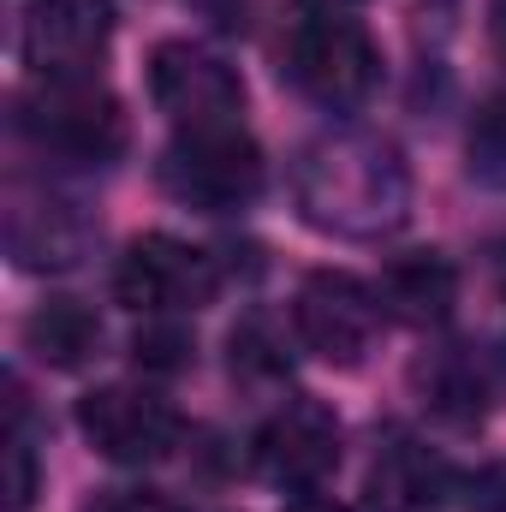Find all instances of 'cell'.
<instances>
[{"label": "cell", "instance_id": "cell-7", "mask_svg": "<svg viewBox=\"0 0 506 512\" xmlns=\"http://www.w3.org/2000/svg\"><path fill=\"white\" fill-rule=\"evenodd\" d=\"M78 429H84V441H90L102 459H114V465H161V459H173V447L185 441L179 411H173L161 393L126 387V382L84 393V399H78Z\"/></svg>", "mask_w": 506, "mask_h": 512}, {"label": "cell", "instance_id": "cell-18", "mask_svg": "<svg viewBox=\"0 0 506 512\" xmlns=\"http://www.w3.org/2000/svg\"><path fill=\"white\" fill-rule=\"evenodd\" d=\"M131 352H137V364H143V370L173 376V370H185V364H191V334H185V328H173V322H149V328L131 340Z\"/></svg>", "mask_w": 506, "mask_h": 512}, {"label": "cell", "instance_id": "cell-20", "mask_svg": "<svg viewBox=\"0 0 506 512\" xmlns=\"http://www.w3.org/2000/svg\"><path fill=\"white\" fill-rule=\"evenodd\" d=\"M197 6H203L215 24H227V30H239V24H245V0H197Z\"/></svg>", "mask_w": 506, "mask_h": 512}, {"label": "cell", "instance_id": "cell-10", "mask_svg": "<svg viewBox=\"0 0 506 512\" xmlns=\"http://www.w3.org/2000/svg\"><path fill=\"white\" fill-rule=\"evenodd\" d=\"M256 465H262L268 483H280L292 495H316L334 477V465H340V423H334V411L316 405V399H286L256 435Z\"/></svg>", "mask_w": 506, "mask_h": 512}, {"label": "cell", "instance_id": "cell-14", "mask_svg": "<svg viewBox=\"0 0 506 512\" xmlns=\"http://www.w3.org/2000/svg\"><path fill=\"white\" fill-rule=\"evenodd\" d=\"M376 298L381 310L405 328H441L459 304V274L441 251H411V256H393L376 280Z\"/></svg>", "mask_w": 506, "mask_h": 512}, {"label": "cell", "instance_id": "cell-2", "mask_svg": "<svg viewBox=\"0 0 506 512\" xmlns=\"http://www.w3.org/2000/svg\"><path fill=\"white\" fill-rule=\"evenodd\" d=\"M12 126L24 143L66 167H108L126 149V108L96 78H36L12 96Z\"/></svg>", "mask_w": 506, "mask_h": 512}, {"label": "cell", "instance_id": "cell-1", "mask_svg": "<svg viewBox=\"0 0 506 512\" xmlns=\"http://www.w3.org/2000/svg\"><path fill=\"white\" fill-rule=\"evenodd\" d=\"M292 203L328 239H352V245L387 239L411 215L405 155L376 131H358V126L322 131L292 161Z\"/></svg>", "mask_w": 506, "mask_h": 512}, {"label": "cell", "instance_id": "cell-17", "mask_svg": "<svg viewBox=\"0 0 506 512\" xmlns=\"http://www.w3.org/2000/svg\"><path fill=\"white\" fill-rule=\"evenodd\" d=\"M233 376L239 382H274V376H286V346H280V334H274L268 316H245L233 328Z\"/></svg>", "mask_w": 506, "mask_h": 512}, {"label": "cell", "instance_id": "cell-13", "mask_svg": "<svg viewBox=\"0 0 506 512\" xmlns=\"http://www.w3.org/2000/svg\"><path fill=\"white\" fill-rule=\"evenodd\" d=\"M453 495V471L441 453H429L423 441H387L370 465L364 483V507L370 512H441Z\"/></svg>", "mask_w": 506, "mask_h": 512}, {"label": "cell", "instance_id": "cell-6", "mask_svg": "<svg viewBox=\"0 0 506 512\" xmlns=\"http://www.w3.org/2000/svg\"><path fill=\"white\" fill-rule=\"evenodd\" d=\"M381 298L376 286H364L358 274H346V268H316L304 286H298V298H292V328H298V340L322 358V364H340V370H352V364H364V352L376 346L381 334Z\"/></svg>", "mask_w": 506, "mask_h": 512}, {"label": "cell", "instance_id": "cell-4", "mask_svg": "<svg viewBox=\"0 0 506 512\" xmlns=\"http://www.w3.org/2000/svg\"><path fill=\"white\" fill-rule=\"evenodd\" d=\"M161 185L191 203V209H209V215H227V209H245L262 191V149L251 143L245 126L227 131H179L161 155Z\"/></svg>", "mask_w": 506, "mask_h": 512}, {"label": "cell", "instance_id": "cell-5", "mask_svg": "<svg viewBox=\"0 0 506 512\" xmlns=\"http://www.w3.org/2000/svg\"><path fill=\"white\" fill-rule=\"evenodd\" d=\"M149 96L179 131H227L245 114L239 72L203 42H161L149 54Z\"/></svg>", "mask_w": 506, "mask_h": 512}, {"label": "cell", "instance_id": "cell-22", "mask_svg": "<svg viewBox=\"0 0 506 512\" xmlns=\"http://www.w3.org/2000/svg\"><path fill=\"white\" fill-rule=\"evenodd\" d=\"M286 512H346V507H334V501H322V495H298Z\"/></svg>", "mask_w": 506, "mask_h": 512}, {"label": "cell", "instance_id": "cell-23", "mask_svg": "<svg viewBox=\"0 0 506 512\" xmlns=\"http://www.w3.org/2000/svg\"><path fill=\"white\" fill-rule=\"evenodd\" d=\"M310 6H334V12H346V6H352V0H310Z\"/></svg>", "mask_w": 506, "mask_h": 512}, {"label": "cell", "instance_id": "cell-11", "mask_svg": "<svg viewBox=\"0 0 506 512\" xmlns=\"http://www.w3.org/2000/svg\"><path fill=\"white\" fill-rule=\"evenodd\" d=\"M90 239H96V227H90L84 203H72L48 185H24V179L6 185V251L18 268H36V274L78 268Z\"/></svg>", "mask_w": 506, "mask_h": 512}, {"label": "cell", "instance_id": "cell-3", "mask_svg": "<svg viewBox=\"0 0 506 512\" xmlns=\"http://www.w3.org/2000/svg\"><path fill=\"white\" fill-rule=\"evenodd\" d=\"M286 78L328 114H346L358 102H370L381 84V54L370 30L334 6H310L292 36H286Z\"/></svg>", "mask_w": 506, "mask_h": 512}, {"label": "cell", "instance_id": "cell-19", "mask_svg": "<svg viewBox=\"0 0 506 512\" xmlns=\"http://www.w3.org/2000/svg\"><path fill=\"white\" fill-rule=\"evenodd\" d=\"M84 512H179V501H167L161 489H96Z\"/></svg>", "mask_w": 506, "mask_h": 512}, {"label": "cell", "instance_id": "cell-21", "mask_svg": "<svg viewBox=\"0 0 506 512\" xmlns=\"http://www.w3.org/2000/svg\"><path fill=\"white\" fill-rule=\"evenodd\" d=\"M489 42H495V54L506 66V0H489Z\"/></svg>", "mask_w": 506, "mask_h": 512}, {"label": "cell", "instance_id": "cell-15", "mask_svg": "<svg viewBox=\"0 0 506 512\" xmlns=\"http://www.w3.org/2000/svg\"><path fill=\"white\" fill-rule=\"evenodd\" d=\"M96 346H102V322L78 298H48L24 322V352L42 358L48 370H78V364L96 358Z\"/></svg>", "mask_w": 506, "mask_h": 512}, {"label": "cell", "instance_id": "cell-16", "mask_svg": "<svg viewBox=\"0 0 506 512\" xmlns=\"http://www.w3.org/2000/svg\"><path fill=\"white\" fill-rule=\"evenodd\" d=\"M465 167L477 185L489 191H506V96H489L471 120V137H465Z\"/></svg>", "mask_w": 506, "mask_h": 512}, {"label": "cell", "instance_id": "cell-12", "mask_svg": "<svg viewBox=\"0 0 506 512\" xmlns=\"http://www.w3.org/2000/svg\"><path fill=\"white\" fill-rule=\"evenodd\" d=\"M411 382L423 405L447 423H483L495 405H506V352L495 346H441L429 352Z\"/></svg>", "mask_w": 506, "mask_h": 512}, {"label": "cell", "instance_id": "cell-9", "mask_svg": "<svg viewBox=\"0 0 506 512\" xmlns=\"http://www.w3.org/2000/svg\"><path fill=\"white\" fill-rule=\"evenodd\" d=\"M114 0H36L24 12V66L36 78H90L114 42Z\"/></svg>", "mask_w": 506, "mask_h": 512}, {"label": "cell", "instance_id": "cell-8", "mask_svg": "<svg viewBox=\"0 0 506 512\" xmlns=\"http://www.w3.org/2000/svg\"><path fill=\"white\" fill-rule=\"evenodd\" d=\"M221 286L215 256L173 239V233H143L114 274V292L143 316H179V310H203Z\"/></svg>", "mask_w": 506, "mask_h": 512}]
</instances>
